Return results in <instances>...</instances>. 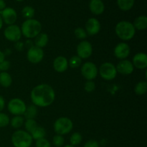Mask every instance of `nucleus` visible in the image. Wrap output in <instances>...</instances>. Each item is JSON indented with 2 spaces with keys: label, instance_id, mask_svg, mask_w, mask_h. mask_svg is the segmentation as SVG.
I'll return each mask as SVG.
<instances>
[{
  "label": "nucleus",
  "instance_id": "nucleus-18",
  "mask_svg": "<svg viewBox=\"0 0 147 147\" xmlns=\"http://www.w3.org/2000/svg\"><path fill=\"white\" fill-rule=\"evenodd\" d=\"M89 8L93 14L99 15L104 11L105 6L101 0H91L89 4Z\"/></svg>",
  "mask_w": 147,
  "mask_h": 147
},
{
  "label": "nucleus",
  "instance_id": "nucleus-38",
  "mask_svg": "<svg viewBox=\"0 0 147 147\" xmlns=\"http://www.w3.org/2000/svg\"><path fill=\"white\" fill-rule=\"evenodd\" d=\"M14 47H15L16 50H18V51H22V50H23V48H24V44L20 41L16 42Z\"/></svg>",
  "mask_w": 147,
  "mask_h": 147
},
{
  "label": "nucleus",
  "instance_id": "nucleus-44",
  "mask_svg": "<svg viewBox=\"0 0 147 147\" xmlns=\"http://www.w3.org/2000/svg\"><path fill=\"white\" fill-rule=\"evenodd\" d=\"M17 1H23V0H17Z\"/></svg>",
  "mask_w": 147,
  "mask_h": 147
},
{
  "label": "nucleus",
  "instance_id": "nucleus-15",
  "mask_svg": "<svg viewBox=\"0 0 147 147\" xmlns=\"http://www.w3.org/2000/svg\"><path fill=\"white\" fill-rule=\"evenodd\" d=\"M117 73H119L121 75L128 76L131 75L134 72V67L130 60H122L118 63L117 66L116 67Z\"/></svg>",
  "mask_w": 147,
  "mask_h": 147
},
{
  "label": "nucleus",
  "instance_id": "nucleus-25",
  "mask_svg": "<svg viewBox=\"0 0 147 147\" xmlns=\"http://www.w3.org/2000/svg\"><path fill=\"white\" fill-rule=\"evenodd\" d=\"M24 123V118L22 116H14L10 121L11 127L14 129H20L21 126H23Z\"/></svg>",
  "mask_w": 147,
  "mask_h": 147
},
{
  "label": "nucleus",
  "instance_id": "nucleus-27",
  "mask_svg": "<svg viewBox=\"0 0 147 147\" xmlns=\"http://www.w3.org/2000/svg\"><path fill=\"white\" fill-rule=\"evenodd\" d=\"M24 124L26 131L28 132L29 134H31L34 130V129L38 126L34 119H27Z\"/></svg>",
  "mask_w": 147,
  "mask_h": 147
},
{
  "label": "nucleus",
  "instance_id": "nucleus-3",
  "mask_svg": "<svg viewBox=\"0 0 147 147\" xmlns=\"http://www.w3.org/2000/svg\"><path fill=\"white\" fill-rule=\"evenodd\" d=\"M115 32L121 40L129 41L134 37L136 30L132 23L128 21H121L116 24Z\"/></svg>",
  "mask_w": 147,
  "mask_h": 147
},
{
  "label": "nucleus",
  "instance_id": "nucleus-41",
  "mask_svg": "<svg viewBox=\"0 0 147 147\" xmlns=\"http://www.w3.org/2000/svg\"><path fill=\"white\" fill-rule=\"evenodd\" d=\"M4 60H5V55H4V53L3 52H1L0 50V63L2 61H4Z\"/></svg>",
  "mask_w": 147,
  "mask_h": 147
},
{
  "label": "nucleus",
  "instance_id": "nucleus-42",
  "mask_svg": "<svg viewBox=\"0 0 147 147\" xmlns=\"http://www.w3.org/2000/svg\"><path fill=\"white\" fill-rule=\"evenodd\" d=\"M2 26H3V20H2V18H1V15H0V30L1 29Z\"/></svg>",
  "mask_w": 147,
  "mask_h": 147
},
{
  "label": "nucleus",
  "instance_id": "nucleus-10",
  "mask_svg": "<svg viewBox=\"0 0 147 147\" xmlns=\"http://www.w3.org/2000/svg\"><path fill=\"white\" fill-rule=\"evenodd\" d=\"M27 60L32 64H37L43 60L44 51L42 48L32 46L28 49L27 53Z\"/></svg>",
  "mask_w": 147,
  "mask_h": 147
},
{
  "label": "nucleus",
  "instance_id": "nucleus-29",
  "mask_svg": "<svg viewBox=\"0 0 147 147\" xmlns=\"http://www.w3.org/2000/svg\"><path fill=\"white\" fill-rule=\"evenodd\" d=\"M22 14L23 17L27 20L32 19L34 15V9L32 7L27 6V7H24L22 10Z\"/></svg>",
  "mask_w": 147,
  "mask_h": 147
},
{
  "label": "nucleus",
  "instance_id": "nucleus-4",
  "mask_svg": "<svg viewBox=\"0 0 147 147\" xmlns=\"http://www.w3.org/2000/svg\"><path fill=\"white\" fill-rule=\"evenodd\" d=\"M32 140L30 134L26 131L17 130L11 136V142L14 147H30Z\"/></svg>",
  "mask_w": 147,
  "mask_h": 147
},
{
  "label": "nucleus",
  "instance_id": "nucleus-40",
  "mask_svg": "<svg viewBox=\"0 0 147 147\" xmlns=\"http://www.w3.org/2000/svg\"><path fill=\"white\" fill-rule=\"evenodd\" d=\"M6 8V4L4 0H0V11L4 10Z\"/></svg>",
  "mask_w": 147,
  "mask_h": 147
},
{
  "label": "nucleus",
  "instance_id": "nucleus-37",
  "mask_svg": "<svg viewBox=\"0 0 147 147\" xmlns=\"http://www.w3.org/2000/svg\"><path fill=\"white\" fill-rule=\"evenodd\" d=\"M84 147H99V144L96 140H89L85 144Z\"/></svg>",
  "mask_w": 147,
  "mask_h": 147
},
{
  "label": "nucleus",
  "instance_id": "nucleus-24",
  "mask_svg": "<svg viewBox=\"0 0 147 147\" xmlns=\"http://www.w3.org/2000/svg\"><path fill=\"white\" fill-rule=\"evenodd\" d=\"M117 4L120 9L123 11H129L133 7L134 0H117Z\"/></svg>",
  "mask_w": 147,
  "mask_h": 147
},
{
  "label": "nucleus",
  "instance_id": "nucleus-33",
  "mask_svg": "<svg viewBox=\"0 0 147 147\" xmlns=\"http://www.w3.org/2000/svg\"><path fill=\"white\" fill-rule=\"evenodd\" d=\"M9 118L7 114L0 112V128L6 127L9 123Z\"/></svg>",
  "mask_w": 147,
  "mask_h": 147
},
{
  "label": "nucleus",
  "instance_id": "nucleus-19",
  "mask_svg": "<svg viewBox=\"0 0 147 147\" xmlns=\"http://www.w3.org/2000/svg\"><path fill=\"white\" fill-rule=\"evenodd\" d=\"M49 42V37L46 33L40 32L37 36L34 37V45L36 47L42 49L45 47Z\"/></svg>",
  "mask_w": 147,
  "mask_h": 147
},
{
  "label": "nucleus",
  "instance_id": "nucleus-26",
  "mask_svg": "<svg viewBox=\"0 0 147 147\" xmlns=\"http://www.w3.org/2000/svg\"><path fill=\"white\" fill-rule=\"evenodd\" d=\"M147 83L146 81H140L136 85L134 88V91L139 96L145 94L146 93Z\"/></svg>",
  "mask_w": 147,
  "mask_h": 147
},
{
  "label": "nucleus",
  "instance_id": "nucleus-30",
  "mask_svg": "<svg viewBox=\"0 0 147 147\" xmlns=\"http://www.w3.org/2000/svg\"><path fill=\"white\" fill-rule=\"evenodd\" d=\"M82 63V59L78 55L73 56L68 61V65L72 68H78Z\"/></svg>",
  "mask_w": 147,
  "mask_h": 147
},
{
  "label": "nucleus",
  "instance_id": "nucleus-20",
  "mask_svg": "<svg viewBox=\"0 0 147 147\" xmlns=\"http://www.w3.org/2000/svg\"><path fill=\"white\" fill-rule=\"evenodd\" d=\"M135 30H144L147 27V17L145 15L139 16L135 19L134 23H132Z\"/></svg>",
  "mask_w": 147,
  "mask_h": 147
},
{
  "label": "nucleus",
  "instance_id": "nucleus-17",
  "mask_svg": "<svg viewBox=\"0 0 147 147\" xmlns=\"http://www.w3.org/2000/svg\"><path fill=\"white\" fill-rule=\"evenodd\" d=\"M68 66V60L64 56H58L53 61V68L58 73L66 71Z\"/></svg>",
  "mask_w": 147,
  "mask_h": 147
},
{
  "label": "nucleus",
  "instance_id": "nucleus-9",
  "mask_svg": "<svg viewBox=\"0 0 147 147\" xmlns=\"http://www.w3.org/2000/svg\"><path fill=\"white\" fill-rule=\"evenodd\" d=\"M4 37L7 40L11 42H18L21 39L22 32L21 29L19 26L16 24H11L9 25L7 28L4 30Z\"/></svg>",
  "mask_w": 147,
  "mask_h": 147
},
{
  "label": "nucleus",
  "instance_id": "nucleus-32",
  "mask_svg": "<svg viewBox=\"0 0 147 147\" xmlns=\"http://www.w3.org/2000/svg\"><path fill=\"white\" fill-rule=\"evenodd\" d=\"M53 144H54V146L57 147H61L63 146V144H64L65 139L63 136L57 134L55 135V136H53Z\"/></svg>",
  "mask_w": 147,
  "mask_h": 147
},
{
  "label": "nucleus",
  "instance_id": "nucleus-34",
  "mask_svg": "<svg viewBox=\"0 0 147 147\" xmlns=\"http://www.w3.org/2000/svg\"><path fill=\"white\" fill-rule=\"evenodd\" d=\"M84 89L88 93H91L96 89V83L93 80H87L85 83Z\"/></svg>",
  "mask_w": 147,
  "mask_h": 147
},
{
  "label": "nucleus",
  "instance_id": "nucleus-11",
  "mask_svg": "<svg viewBox=\"0 0 147 147\" xmlns=\"http://www.w3.org/2000/svg\"><path fill=\"white\" fill-rule=\"evenodd\" d=\"M76 51L79 57L81 59H87L90 57L93 53V47L88 41L83 40L78 45Z\"/></svg>",
  "mask_w": 147,
  "mask_h": 147
},
{
  "label": "nucleus",
  "instance_id": "nucleus-2",
  "mask_svg": "<svg viewBox=\"0 0 147 147\" xmlns=\"http://www.w3.org/2000/svg\"><path fill=\"white\" fill-rule=\"evenodd\" d=\"M22 34L26 38H34L38 35L42 30V24L38 20L34 19L27 20L22 23L21 28Z\"/></svg>",
  "mask_w": 147,
  "mask_h": 147
},
{
  "label": "nucleus",
  "instance_id": "nucleus-28",
  "mask_svg": "<svg viewBox=\"0 0 147 147\" xmlns=\"http://www.w3.org/2000/svg\"><path fill=\"white\" fill-rule=\"evenodd\" d=\"M82 140H83V136L78 132H75L71 135L70 138V145L72 146H76L81 143Z\"/></svg>",
  "mask_w": 147,
  "mask_h": 147
},
{
  "label": "nucleus",
  "instance_id": "nucleus-35",
  "mask_svg": "<svg viewBox=\"0 0 147 147\" xmlns=\"http://www.w3.org/2000/svg\"><path fill=\"white\" fill-rule=\"evenodd\" d=\"M35 146L36 147H51V144L47 139L43 138L36 141Z\"/></svg>",
  "mask_w": 147,
  "mask_h": 147
},
{
  "label": "nucleus",
  "instance_id": "nucleus-7",
  "mask_svg": "<svg viewBox=\"0 0 147 147\" xmlns=\"http://www.w3.org/2000/svg\"><path fill=\"white\" fill-rule=\"evenodd\" d=\"M7 109L9 113L14 116H22L24 115L27 106L22 100L16 98L9 100L7 105Z\"/></svg>",
  "mask_w": 147,
  "mask_h": 147
},
{
  "label": "nucleus",
  "instance_id": "nucleus-16",
  "mask_svg": "<svg viewBox=\"0 0 147 147\" xmlns=\"http://www.w3.org/2000/svg\"><path fill=\"white\" fill-rule=\"evenodd\" d=\"M134 67L139 70H144L147 67V55L144 53H139L135 55L131 62Z\"/></svg>",
  "mask_w": 147,
  "mask_h": 147
},
{
  "label": "nucleus",
  "instance_id": "nucleus-8",
  "mask_svg": "<svg viewBox=\"0 0 147 147\" xmlns=\"http://www.w3.org/2000/svg\"><path fill=\"white\" fill-rule=\"evenodd\" d=\"M82 76L87 80H93L97 77L98 70L97 66L92 62H86L82 65L80 69Z\"/></svg>",
  "mask_w": 147,
  "mask_h": 147
},
{
  "label": "nucleus",
  "instance_id": "nucleus-14",
  "mask_svg": "<svg viewBox=\"0 0 147 147\" xmlns=\"http://www.w3.org/2000/svg\"><path fill=\"white\" fill-rule=\"evenodd\" d=\"M86 32L87 34L93 36L97 34L100 30V24L96 18H90L86 23Z\"/></svg>",
  "mask_w": 147,
  "mask_h": 147
},
{
  "label": "nucleus",
  "instance_id": "nucleus-43",
  "mask_svg": "<svg viewBox=\"0 0 147 147\" xmlns=\"http://www.w3.org/2000/svg\"><path fill=\"white\" fill-rule=\"evenodd\" d=\"M64 147H75L74 146H72V145H66Z\"/></svg>",
  "mask_w": 147,
  "mask_h": 147
},
{
  "label": "nucleus",
  "instance_id": "nucleus-31",
  "mask_svg": "<svg viewBox=\"0 0 147 147\" xmlns=\"http://www.w3.org/2000/svg\"><path fill=\"white\" fill-rule=\"evenodd\" d=\"M74 34L76 35V38L79 39V40H84L88 36L86 30L83 28H82V27H78V28H76L74 31Z\"/></svg>",
  "mask_w": 147,
  "mask_h": 147
},
{
  "label": "nucleus",
  "instance_id": "nucleus-5",
  "mask_svg": "<svg viewBox=\"0 0 147 147\" xmlns=\"http://www.w3.org/2000/svg\"><path fill=\"white\" fill-rule=\"evenodd\" d=\"M73 128V123L69 118L60 117L54 123V131L58 135H65L70 133Z\"/></svg>",
  "mask_w": 147,
  "mask_h": 147
},
{
  "label": "nucleus",
  "instance_id": "nucleus-39",
  "mask_svg": "<svg viewBox=\"0 0 147 147\" xmlns=\"http://www.w3.org/2000/svg\"><path fill=\"white\" fill-rule=\"evenodd\" d=\"M4 106H5V100L2 96H0V112L4 109Z\"/></svg>",
  "mask_w": 147,
  "mask_h": 147
},
{
  "label": "nucleus",
  "instance_id": "nucleus-13",
  "mask_svg": "<svg viewBox=\"0 0 147 147\" xmlns=\"http://www.w3.org/2000/svg\"><path fill=\"white\" fill-rule=\"evenodd\" d=\"M130 47L126 42L119 43L114 48L115 56L121 60H126L130 55Z\"/></svg>",
  "mask_w": 147,
  "mask_h": 147
},
{
  "label": "nucleus",
  "instance_id": "nucleus-12",
  "mask_svg": "<svg viewBox=\"0 0 147 147\" xmlns=\"http://www.w3.org/2000/svg\"><path fill=\"white\" fill-rule=\"evenodd\" d=\"M0 15L2 18L3 22L9 25L14 24L15 22L17 21V14L15 10L11 7H7L4 10L0 11Z\"/></svg>",
  "mask_w": 147,
  "mask_h": 147
},
{
  "label": "nucleus",
  "instance_id": "nucleus-1",
  "mask_svg": "<svg viewBox=\"0 0 147 147\" xmlns=\"http://www.w3.org/2000/svg\"><path fill=\"white\" fill-rule=\"evenodd\" d=\"M30 98L34 106L38 107H47L54 102L55 93L50 85L42 83L35 86L32 90Z\"/></svg>",
  "mask_w": 147,
  "mask_h": 147
},
{
  "label": "nucleus",
  "instance_id": "nucleus-22",
  "mask_svg": "<svg viewBox=\"0 0 147 147\" xmlns=\"http://www.w3.org/2000/svg\"><path fill=\"white\" fill-rule=\"evenodd\" d=\"M31 136L32 137V139H35L36 141L39 140V139H43L46 136V131L42 126H37V127L34 129V130L30 134Z\"/></svg>",
  "mask_w": 147,
  "mask_h": 147
},
{
  "label": "nucleus",
  "instance_id": "nucleus-21",
  "mask_svg": "<svg viewBox=\"0 0 147 147\" xmlns=\"http://www.w3.org/2000/svg\"><path fill=\"white\" fill-rule=\"evenodd\" d=\"M12 83L11 76L7 72L0 73V85L4 88L9 87Z\"/></svg>",
  "mask_w": 147,
  "mask_h": 147
},
{
  "label": "nucleus",
  "instance_id": "nucleus-23",
  "mask_svg": "<svg viewBox=\"0 0 147 147\" xmlns=\"http://www.w3.org/2000/svg\"><path fill=\"white\" fill-rule=\"evenodd\" d=\"M37 115V106L34 104L30 105L26 109L25 112L24 113V117L27 119H34Z\"/></svg>",
  "mask_w": 147,
  "mask_h": 147
},
{
  "label": "nucleus",
  "instance_id": "nucleus-6",
  "mask_svg": "<svg viewBox=\"0 0 147 147\" xmlns=\"http://www.w3.org/2000/svg\"><path fill=\"white\" fill-rule=\"evenodd\" d=\"M98 73L100 77L106 80H113L117 76L116 66L109 62L103 63L100 66Z\"/></svg>",
  "mask_w": 147,
  "mask_h": 147
},
{
  "label": "nucleus",
  "instance_id": "nucleus-36",
  "mask_svg": "<svg viewBox=\"0 0 147 147\" xmlns=\"http://www.w3.org/2000/svg\"><path fill=\"white\" fill-rule=\"evenodd\" d=\"M10 67V62L8 60H5L1 62L0 63V71L1 72H7Z\"/></svg>",
  "mask_w": 147,
  "mask_h": 147
}]
</instances>
